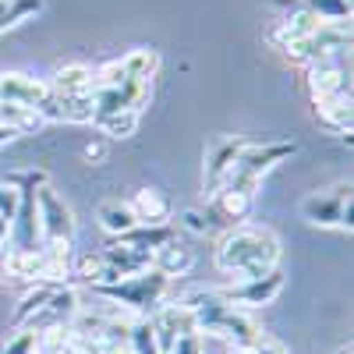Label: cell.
<instances>
[{
  "label": "cell",
  "mask_w": 354,
  "mask_h": 354,
  "mask_svg": "<svg viewBox=\"0 0 354 354\" xmlns=\"http://www.w3.org/2000/svg\"><path fill=\"white\" fill-rule=\"evenodd\" d=\"M216 266L234 277H259L280 266V241L266 227H230L216 248Z\"/></svg>",
  "instance_id": "cell-1"
},
{
  "label": "cell",
  "mask_w": 354,
  "mask_h": 354,
  "mask_svg": "<svg viewBox=\"0 0 354 354\" xmlns=\"http://www.w3.org/2000/svg\"><path fill=\"white\" fill-rule=\"evenodd\" d=\"M167 290H170V280L156 270H145V273H135V277H124L110 287H93L96 298H106L113 305H121L124 312H131L135 319H149L163 301H167Z\"/></svg>",
  "instance_id": "cell-2"
},
{
  "label": "cell",
  "mask_w": 354,
  "mask_h": 354,
  "mask_svg": "<svg viewBox=\"0 0 354 354\" xmlns=\"http://www.w3.org/2000/svg\"><path fill=\"white\" fill-rule=\"evenodd\" d=\"M283 283H287V280H283V270H280V266H273V270H266V273H259V277H245V280H238L234 287H227V290H220V294H223V301H227V305L248 312V308L273 305V301H277V294L283 290Z\"/></svg>",
  "instance_id": "cell-3"
},
{
  "label": "cell",
  "mask_w": 354,
  "mask_h": 354,
  "mask_svg": "<svg viewBox=\"0 0 354 354\" xmlns=\"http://www.w3.org/2000/svg\"><path fill=\"white\" fill-rule=\"evenodd\" d=\"M36 209H39L43 245H71V238H75V213L68 209V202L57 195L50 185H43L36 192Z\"/></svg>",
  "instance_id": "cell-4"
},
{
  "label": "cell",
  "mask_w": 354,
  "mask_h": 354,
  "mask_svg": "<svg viewBox=\"0 0 354 354\" xmlns=\"http://www.w3.org/2000/svg\"><path fill=\"white\" fill-rule=\"evenodd\" d=\"M351 202V185H337L330 192H315L301 202V216L315 227H340L344 223V209Z\"/></svg>",
  "instance_id": "cell-5"
},
{
  "label": "cell",
  "mask_w": 354,
  "mask_h": 354,
  "mask_svg": "<svg viewBox=\"0 0 354 354\" xmlns=\"http://www.w3.org/2000/svg\"><path fill=\"white\" fill-rule=\"evenodd\" d=\"M46 96H50L46 78L25 75V71H4V75H0V103L39 110V103H43Z\"/></svg>",
  "instance_id": "cell-6"
},
{
  "label": "cell",
  "mask_w": 354,
  "mask_h": 354,
  "mask_svg": "<svg viewBox=\"0 0 354 354\" xmlns=\"http://www.w3.org/2000/svg\"><path fill=\"white\" fill-rule=\"evenodd\" d=\"M245 149V142L241 138H227V135H216L209 145H205V192H220L223 185V177L230 174V167L238 163Z\"/></svg>",
  "instance_id": "cell-7"
},
{
  "label": "cell",
  "mask_w": 354,
  "mask_h": 354,
  "mask_svg": "<svg viewBox=\"0 0 354 354\" xmlns=\"http://www.w3.org/2000/svg\"><path fill=\"white\" fill-rule=\"evenodd\" d=\"M294 149H298L294 142H266V145H248L245 142V149H241L238 163H234V170H241V174L255 177V181H262L266 170H273L280 160L294 156Z\"/></svg>",
  "instance_id": "cell-8"
},
{
  "label": "cell",
  "mask_w": 354,
  "mask_h": 354,
  "mask_svg": "<svg viewBox=\"0 0 354 354\" xmlns=\"http://www.w3.org/2000/svg\"><path fill=\"white\" fill-rule=\"evenodd\" d=\"M308 88H312V100L351 96V78H347V68H344V57L312 64L308 68Z\"/></svg>",
  "instance_id": "cell-9"
},
{
  "label": "cell",
  "mask_w": 354,
  "mask_h": 354,
  "mask_svg": "<svg viewBox=\"0 0 354 354\" xmlns=\"http://www.w3.org/2000/svg\"><path fill=\"white\" fill-rule=\"evenodd\" d=\"M43 121H68V124H88L93 121V96H57L50 93L39 103Z\"/></svg>",
  "instance_id": "cell-10"
},
{
  "label": "cell",
  "mask_w": 354,
  "mask_h": 354,
  "mask_svg": "<svg viewBox=\"0 0 354 354\" xmlns=\"http://www.w3.org/2000/svg\"><path fill=\"white\" fill-rule=\"evenodd\" d=\"M128 209L135 213V220L142 227H160V223H170V216H174L170 198L163 192H156V188H138L128 198Z\"/></svg>",
  "instance_id": "cell-11"
},
{
  "label": "cell",
  "mask_w": 354,
  "mask_h": 354,
  "mask_svg": "<svg viewBox=\"0 0 354 354\" xmlns=\"http://www.w3.org/2000/svg\"><path fill=\"white\" fill-rule=\"evenodd\" d=\"M103 266H110L113 273H121V277H135V273H145V270H153V255L149 252H138V248H128L121 241H110L103 252H100Z\"/></svg>",
  "instance_id": "cell-12"
},
{
  "label": "cell",
  "mask_w": 354,
  "mask_h": 354,
  "mask_svg": "<svg viewBox=\"0 0 354 354\" xmlns=\"http://www.w3.org/2000/svg\"><path fill=\"white\" fill-rule=\"evenodd\" d=\"M57 96H93V68L88 64H64L46 82Z\"/></svg>",
  "instance_id": "cell-13"
},
{
  "label": "cell",
  "mask_w": 354,
  "mask_h": 354,
  "mask_svg": "<svg viewBox=\"0 0 354 354\" xmlns=\"http://www.w3.org/2000/svg\"><path fill=\"white\" fill-rule=\"evenodd\" d=\"M177 238V227L174 223H160V227H131L128 234H121V238H113V241H121V245H128V248H138V252H156V248H163V245H170Z\"/></svg>",
  "instance_id": "cell-14"
},
{
  "label": "cell",
  "mask_w": 354,
  "mask_h": 354,
  "mask_svg": "<svg viewBox=\"0 0 354 354\" xmlns=\"http://www.w3.org/2000/svg\"><path fill=\"white\" fill-rule=\"evenodd\" d=\"M315 117L322 128H330L337 135H351L354 124V113H351V96H326V100H315Z\"/></svg>",
  "instance_id": "cell-15"
},
{
  "label": "cell",
  "mask_w": 354,
  "mask_h": 354,
  "mask_svg": "<svg viewBox=\"0 0 354 354\" xmlns=\"http://www.w3.org/2000/svg\"><path fill=\"white\" fill-rule=\"evenodd\" d=\"M192 262H195L192 248H185L177 238H174L170 245H163V248H156V252H153V270H156V273H163L167 280L185 277V273L192 270Z\"/></svg>",
  "instance_id": "cell-16"
},
{
  "label": "cell",
  "mask_w": 354,
  "mask_h": 354,
  "mask_svg": "<svg viewBox=\"0 0 354 354\" xmlns=\"http://www.w3.org/2000/svg\"><path fill=\"white\" fill-rule=\"evenodd\" d=\"M96 220H100V227L110 234V238H121V234H128L131 227H138L135 213L128 209V202H103Z\"/></svg>",
  "instance_id": "cell-17"
},
{
  "label": "cell",
  "mask_w": 354,
  "mask_h": 354,
  "mask_svg": "<svg viewBox=\"0 0 354 354\" xmlns=\"http://www.w3.org/2000/svg\"><path fill=\"white\" fill-rule=\"evenodd\" d=\"M0 124L11 128L15 135H28V131H39L46 121L39 117V110H28V106H11V103H0Z\"/></svg>",
  "instance_id": "cell-18"
},
{
  "label": "cell",
  "mask_w": 354,
  "mask_h": 354,
  "mask_svg": "<svg viewBox=\"0 0 354 354\" xmlns=\"http://www.w3.org/2000/svg\"><path fill=\"white\" fill-rule=\"evenodd\" d=\"M121 68L128 78H138V82H153L156 68H160V53L149 50V46H142V50H131L128 57H121Z\"/></svg>",
  "instance_id": "cell-19"
},
{
  "label": "cell",
  "mask_w": 354,
  "mask_h": 354,
  "mask_svg": "<svg viewBox=\"0 0 354 354\" xmlns=\"http://www.w3.org/2000/svg\"><path fill=\"white\" fill-rule=\"evenodd\" d=\"M138 110H117V113H110V117H100L96 121V128L106 135V138H131L135 131H138Z\"/></svg>",
  "instance_id": "cell-20"
},
{
  "label": "cell",
  "mask_w": 354,
  "mask_h": 354,
  "mask_svg": "<svg viewBox=\"0 0 354 354\" xmlns=\"http://www.w3.org/2000/svg\"><path fill=\"white\" fill-rule=\"evenodd\" d=\"M43 4H46V0H11V4H8V11L0 15V36H4L8 28L21 25V21L36 18V15L43 11Z\"/></svg>",
  "instance_id": "cell-21"
},
{
  "label": "cell",
  "mask_w": 354,
  "mask_h": 354,
  "mask_svg": "<svg viewBox=\"0 0 354 354\" xmlns=\"http://www.w3.org/2000/svg\"><path fill=\"white\" fill-rule=\"evenodd\" d=\"M177 223H181L185 230H192V234H198V238H205V234H213L216 227H223L213 209H185Z\"/></svg>",
  "instance_id": "cell-22"
},
{
  "label": "cell",
  "mask_w": 354,
  "mask_h": 354,
  "mask_svg": "<svg viewBox=\"0 0 354 354\" xmlns=\"http://www.w3.org/2000/svg\"><path fill=\"white\" fill-rule=\"evenodd\" d=\"M50 290H53L50 283H36L32 290L25 294V298H21V305H18V312H15V322H18V326H25V322H28V319H32V315H36V312L46 305Z\"/></svg>",
  "instance_id": "cell-23"
},
{
  "label": "cell",
  "mask_w": 354,
  "mask_h": 354,
  "mask_svg": "<svg viewBox=\"0 0 354 354\" xmlns=\"http://www.w3.org/2000/svg\"><path fill=\"white\" fill-rule=\"evenodd\" d=\"M305 8L322 21H347L351 18V0H305Z\"/></svg>",
  "instance_id": "cell-24"
},
{
  "label": "cell",
  "mask_w": 354,
  "mask_h": 354,
  "mask_svg": "<svg viewBox=\"0 0 354 354\" xmlns=\"http://www.w3.org/2000/svg\"><path fill=\"white\" fill-rule=\"evenodd\" d=\"M39 351V333L32 330H18L0 344V354H36Z\"/></svg>",
  "instance_id": "cell-25"
},
{
  "label": "cell",
  "mask_w": 354,
  "mask_h": 354,
  "mask_svg": "<svg viewBox=\"0 0 354 354\" xmlns=\"http://www.w3.org/2000/svg\"><path fill=\"white\" fill-rule=\"evenodd\" d=\"M170 354H205V337L202 333H185V337H177Z\"/></svg>",
  "instance_id": "cell-26"
},
{
  "label": "cell",
  "mask_w": 354,
  "mask_h": 354,
  "mask_svg": "<svg viewBox=\"0 0 354 354\" xmlns=\"http://www.w3.org/2000/svg\"><path fill=\"white\" fill-rule=\"evenodd\" d=\"M245 351H252V354H290V351H287L277 337H270V333H259V337H255Z\"/></svg>",
  "instance_id": "cell-27"
},
{
  "label": "cell",
  "mask_w": 354,
  "mask_h": 354,
  "mask_svg": "<svg viewBox=\"0 0 354 354\" xmlns=\"http://www.w3.org/2000/svg\"><path fill=\"white\" fill-rule=\"evenodd\" d=\"M15 209H18V188L0 185V216L11 220V216H15Z\"/></svg>",
  "instance_id": "cell-28"
},
{
  "label": "cell",
  "mask_w": 354,
  "mask_h": 354,
  "mask_svg": "<svg viewBox=\"0 0 354 354\" xmlns=\"http://www.w3.org/2000/svg\"><path fill=\"white\" fill-rule=\"evenodd\" d=\"M82 153H85L88 163H103V160H106V142H103V138H93Z\"/></svg>",
  "instance_id": "cell-29"
},
{
  "label": "cell",
  "mask_w": 354,
  "mask_h": 354,
  "mask_svg": "<svg viewBox=\"0 0 354 354\" xmlns=\"http://www.w3.org/2000/svg\"><path fill=\"white\" fill-rule=\"evenodd\" d=\"M8 238H11V220L0 216V248H8Z\"/></svg>",
  "instance_id": "cell-30"
},
{
  "label": "cell",
  "mask_w": 354,
  "mask_h": 354,
  "mask_svg": "<svg viewBox=\"0 0 354 354\" xmlns=\"http://www.w3.org/2000/svg\"><path fill=\"white\" fill-rule=\"evenodd\" d=\"M230 354H252V351H245V347H234Z\"/></svg>",
  "instance_id": "cell-31"
},
{
  "label": "cell",
  "mask_w": 354,
  "mask_h": 354,
  "mask_svg": "<svg viewBox=\"0 0 354 354\" xmlns=\"http://www.w3.org/2000/svg\"><path fill=\"white\" fill-rule=\"evenodd\" d=\"M337 354H351V347H344V351H337Z\"/></svg>",
  "instance_id": "cell-32"
},
{
  "label": "cell",
  "mask_w": 354,
  "mask_h": 354,
  "mask_svg": "<svg viewBox=\"0 0 354 354\" xmlns=\"http://www.w3.org/2000/svg\"><path fill=\"white\" fill-rule=\"evenodd\" d=\"M36 354H46V351H36Z\"/></svg>",
  "instance_id": "cell-33"
}]
</instances>
